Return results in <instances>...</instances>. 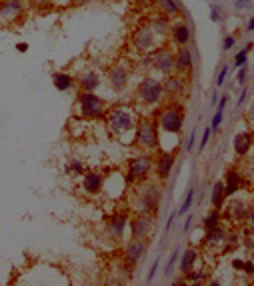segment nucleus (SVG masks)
Instances as JSON below:
<instances>
[{
	"instance_id": "obj_25",
	"label": "nucleus",
	"mask_w": 254,
	"mask_h": 286,
	"mask_svg": "<svg viewBox=\"0 0 254 286\" xmlns=\"http://www.w3.org/2000/svg\"><path fill=\"white\" fill-rule=\"evenodd\" d=\"M178 260H180V274H188L198 260V252L194 248H188V250H184V254Z\"/></svg>"
},
{
	"instance_id": "obj_43",
	"label": "nucleus",
	"mask_w": 254,
	"mask_h": 286,
	"mask_svg": "<svg viewBox=\"0 0 254 286\" xmlns=\"http://www.w3.org/2000/svg\"><path fill=\"white\" fill-rule=\"evenodd\" d=\"M30 4H34V6H48L52 0H28Z\"/></svg>"
},
{
	"instance_id": "obj_5",
	"label": "nucleus",
	"mask_w": 254,
	"mask_h": 286,
	"mask_svg": "<svg viewBox=\"0 0 254 286\" xmlns=\"http://www.w3.org/2000/svg\"><path fill=\"white\" fill-rule=\"evenodd\" d=\"M152 170V156L150 154H140L134 156L128 162V170L124 174V182L126 184H134L136 180H144Z\"/></svg>"
},
{
	"instance_id": "obj_8",
	"label": "nucleus",
	"mask_w": 254,
	"mask_h": 286,
	"mask_svg": "<svg viewBox=\"0 0 254 286\" xmlns=\"http://www.w3.org/2000/svg\"><path fill=\"white\" fill-rule=\"evenodd\" d=\"M24 0H2L0 2V26H10L24 14Z\"/></svg>"
},
{
	"instance_id": "obj_48",
	"label": "nucleus",
	"mask_w": 254,
	"mask_h": 286,
	"mask_svg": "<svg viewBox=\"0 0 254 286\" xmlns=\"http://www.w3.org/2000/svg\"><path fill=\"white\" fill-rule=\"evenodd\" d=\"M192 146H194V130H192V134H190V140H188V150L192 152Z\"/></svg>"
},
{
	"instance_id": "obj_40",
	"label": "nucleus",
	"mask_w": 254,
	"mask_h": 286,
	"mask_svg": "<svg viewBox=\"0 0 254 286\" xmlns=\"http://www.w3.org/2000/svg\"><path fill=\"white\" fill-rule=\"evenodd\" d=\"M210 10H212V20H214V22H220V18H222V16H220V8L214 6V4H210Z\"/></svg>"
},
{
	"instance_id": "obj_21",
	"label": "nucleus",
	"mask_w": 254,
	"mask_h": 286,
	"mask_svg": "<svg viewBox=\"0 0 254 286\" xmlns=\"http://www.w3.org/2000/svg\"><path fill=\"white\" fill-rule=\"evenodd\" d=\"M232 146H234V152H236V156H244L248 150H250V146H252V134L250 132H238L236 136H234V140H232Z\"/></svg>"
},
{
	"instance_id": "obj_18",
	"label": "nucleus",
	"mask_w": 254,
	"mask_h": 286,
	"mask_svg": "<svg viewBox=\"0 0 254 286\" xmlns=\"http://www.w3.org/2000/svg\"><path fill=\"white\" fill-rule=\"evenodd\" d=\"M168 34H170V38H172V42H174L176 46H188V42H190V28H188L184 22H174V24H170Z\"/></svg>"
},
{
	"instance_id": "obj_6",
	"label": "nucleus",
	"mask_w": 254,
	"mask_h": 286,
	"mask_svg": "<svg viewBox=\"0 0 254 286\" xmlns=\"http://www.w3.org/2000/svg\"><path fill=\"white\" fill-rule=\"evenodd\" d=\"M148 64L156 72L172 74V70H174V52H172V48L162 46V48H156V50L148 52Z\"/></svg>"
},
{
	"instance_id": "obj_3",
	"label": "nucleus",
	"mask_w": 254,
	"mask_h": 286,
	"mask_svg": "<svg viewBox=\"0 0 254 286\" xmlns=\"http://www.w3.org/2000/svg\"><path fill=\"white\" fill-rule=\"evenodd\" d=\"M134 118H132V112L130 108H124V106H114L108 110L106 114V128L110 132L112 138H122L124 134H128L130 130H134Z\"/></svg>"
},
{
	"instance_id": "obj_24",
	"label": "nucleus",
	"mask_w": 254,
	"mask_h": 286,
	"mask_svg": "<svg viewBox=\"0 0 254 286\" xmlns=\"http://www.w3.org/2000/svg\"><path fill=\"white\" fill-rule=\"evenodd\" d=\"M156 6L160 10V14L168 16V18H176V16H182L178 4H176V0H156Z\"/></svg>"
},
{
	"instance_id": "obj_32",
	"label": "nucleus",
	"mask_w": 254,
	"mask_h": 286,
	"mask_svg": "<svg viewBox=\"0 0 254 286\" xmlns=\"http://www.w3.org/2000/svg\"><path fill=\"white\" fill-rule=\"evenodd\" d=\"M178 254H180V252H178V248H176V250L170 254L168 264H166V270H164V274H166V276H172V274H174V266H176V262H178V258H180Z\"/></svg>"
},
{
	"instance_id": "obj_34",
	"label": "nucleus",
	"mask_w": 254,
	"mask_h": 286,
	"mask_svg": "<svg viewBox=\"0 0 254 286\" xmlns=\"http://www.w3.org/2000/svg\"><path fill=\"white\" fill-rule=\"evenodd\" d=\"M68 172H72V174H84L82 162H80V160H72V164L68 166Z\"/></svg>"
},
{
	"instance_id": "obj_27",
	"label": "nucleus",
	"mask_w": 254,
	"mask_h": 286,
	"mask_svg": "<svg viewBox=\"0 0 254 286\" xmlns=\"http://www.w3.org/2000/svg\"><path fill=\"white\" fill-rule=\"evenodd\" d=\"M228 214H230V218L232 220H244L246 216H250V206L248 204H244V202H238V200H234L232 204H230V208H228Z\"/></svg>"
},
{
	"instance_id": "obj_1",
	"label": "nucleus",
	"mask_w": 254,
	"mask_h": 286,
	"mask_svg": "<svg viewBox=\"0 0 254 286\" xmlns=\"http://www.w3.org/2000/svg\"><path fill=\"white\" fill-rule=\"evenodd\" d=\"M134 146L140 148L142 152H150L158 148V128L156 120L144 116L136 122L134 126Z\"/></svg>"
},
{
	"instance_id": "obj_11",
	"label": "nucleus",
	"mask_w": 254,
	"mask_h": 286,
	"mask_svg": "<svg viewBox=\"0 0 254 286\" xmlns=\"http://www.w3.org/2000/svg\"><path fill=\"white\" fill-rule=\"evenodd\" d=\"M152 228H154V216L150 212H140L136 214L132 220H130V232H132V238H146L150 236Z\"/></svg>"
},
{
	"instance_id": "obj_13",
	"label": "nucleus",
	"mask_w": 254,
	"mask_h": 286,
	"mask_svg": "<svg viewBox=\"0 0 254 286\" xmlns=\"http://www.w3.org/2000/svg\"><path fill=\"white\" fill-rule=\"evenodd\" d=\"M106 80H108V84H110V88H112V90L122 92V90L128 86L130 74H128V70H126L124 66L114 64V66H110V68H108V72H106Z\"/></svg>"
},
{
	"instance_id": "obj_23",
	"label": "nucleus",
	"mask_w": 254,
	"mask_h": 286,
	"mask_svg": "<svg viewBox=\"0 0 254 286\" xmlns=\"http://www.w3.org/2000/svg\"><path fill=\"white\" fill-rule=\"evenodd\" d=\"M150 28L154 30V34H168L170 30V18L164 16V14H154L150 18Z\"/></svg>"
},
{
	"instance_id": "obj_42",
	"label": "nucleus",
	"mask_w": 254,
	"mask_h": 286,
	"mask_svg": "<svg viewBox=\"0 0 254 286\" xmlns=\"http://www.w3.org/2000/svg\"><path fill=\"white\" fill-rule=\"evenodd\" d=\"M242 270L248 274V276H252L254 274V264H252V260H248V262H244V266H242Z\"/></svg>"
},
{
	"instance_id": "obj_22",
	"label": "nucleus",
	"mask_w": 254,
	"mask_h": 286,
	"mask_svg": "<svg viewBox=\"0 0 254 286\" xmlns=\"http://www.w3.org/2000/svg\"><path fill=\"white\" fill-rule=\"evenodd\" d=\"M222 242H226V230L216 224L214 228L208 230V234H206V238H204V246H206V248H212V246H218V244H222Z\"/></svg>"
},
{
	"instance_id": "obj_35",
	"label": "nucleus",
	"mask_w": 254,
	"mask_h": 286,
	"mask_svg": "<svg viewBox=\"0 0 254 286\" xmlns=\"http://www.w3.org/2000/svg\"><path fill=\"white\" fill-rule=\"evenodd\" d=\"M222 116H224V112H222V110H216V112H214V118H212V124H210V128H212V130H216V128L222 124Z\"/></svg>"
},
{
	"instance_id": "obj_16",
	"label": "nucleus",
	"mask_w": 254,
	"mask_h": 286,
	"mask_svg": "<svg viewBox=\"0 0 254 286\" xmlns=\"http://www.w3.org/2000/svg\"><path fill=\"white\" fill-rule=\"evenodd\" d=\"M126 224H128V216L124 212H118V214H112L106 222V232L112 240H120L124 230H126Z\"/></svg>"
},
{
	"instance_id": "obj_44",
	"label": "nucleus",
	"mask_w": 254,
	"mask_h": 286,
	"mask_svg": "<svg viewBox=\"0 0 254 286\" xmlns=\"http://www.w3.org/2000/svg\"><path fill=\"white\" fill-rule=\"evenodd\" d=\"M244 78H246V68H244V66H240V72L236 74V80H238V84H244Z\"/></svg>"
},
{
	"instance_id": "obj_19",
	"label": "nucleus",
	"mask_w": 254,
	"mask_h": 286,
	"mask_svg": "<svg viewBox=\"0 0 254 286\" xmlns=\"http://www.w3.org/2000/svg\"><path fill=\"white\" fill-rule=\"evenodd\" d=\"M174 160H176V154L174 152H160L158 158H156V174L158 178H166L174 166Z\"/></svg>"
},
{
	"instance_id": "obj_4",
	"label": "nucleus",
	"mask_w": 254,
	"mask_h": 286,
	"mask_svg": "<svg viewBox=\"0 0 254 286\" xmlns=\"http://www.w3.org/2000/svg\"><path fill=\"white\" fill-rule=\"evenodd\" d=\"M136 98L144 104V106H158L162 100H164V88H162V82L152 78V76H146L138 88H136Z\"/></svg>"
},
{
	"instance_id": "obj_51",
	"label": "nucleus",
	"mask_w": 254,
	"mask_h": 286,
	"mask_svg": "<svg viewBox=\"0 0 254 286\" xmlns=\"http://www.w3.org/2000/svg\"><path fill=\"white\" fill-rule=\"evenodd\" d=\"M72 2H76V4H84V2H90V0H72Z\"/></svg>"
},
{
	"instance_id": "obj_14",
	"label": "nucleus",
	"mask_w": 254,
	"mask_h": 286,
	"mask_svg": "<svg viewBox=\"0 0 254 286\" xmlns=\"http://www.w3.org/2000/svg\"><path fill=\"white\" fill-rule=\"evenodd\" d=\"M146 252V240L144 238H132L128 242V246L124 248V262L128 266H134Z\"/></svg>"
},
{
	"instance_id": "obj_26",
	"label": "nucleus",
	"mask_w": 254,
	"mask_h": 286,
	"mask_svg": "<svg viewBox=\"0 0 254 286\" xmlns=\"http://www.w3.org/2000/svg\"><path fill=\"white\" fill-rule=\"evenodd\" d=\"M78 84L84 92H94L100 84V76H98V72H86L78 78Z\"/></svg>"
},
{
	"instance_id": "obj_12",
	"label": "nucleus",
	"mask_w": 254,
	"mask_h": 286,
	"mask_svg": "<svg viewBox=\"0 0 254 286\" xmlns=\"http://www.w3.org/2000/svg\"><path fill=\"white\" fill-rule=\"evenodd\" d=\"M162 88H164V94L170 98V102H176L186 92V78L180 74H168L166 80L162 82Z\"/></svg>"
},
{
	"instance_id": "obj_50",
	"label": "nucleus",
	"mask_w": 254,
	"mask_h": 286,
	"mask_svg": "<svg viewBox=\"0 0 254 286\" xmlns=\"http://www.w3.org/2000/svg\"><path fill=\"white\" fill-rule=\"evenodd\" d=\"M252 28H254V20L250 18V20H248V26H246V30H248V32H252Z\"/></svg>"
},
{
	"instance_id": "obj_37",
	"label": "nucleus",
	"mask_w": 254,
	"mask_h": 286,
	"mask_svg": "<svg viewBox=\"0 0 254 286\" xmlns=\"http://www.w3.org/2000/svg\"><path fill=\"white\" fill-rule=\"evenodd\" d=\"M158 262H160V258H156L154 260V264H152V268H150V272H148V282H152V280H154V276H156V270H158Z\"/></svg>"
},
{
	"instance_id": "obj_38",
	"label": "nucleus",
	"mask_w": 254,
	"mask_h": 286,
	"mask_svg": "<svg viewBox=\"0 0 254 286\" xmlns=\"http://www.w3.org/2000/svg\"><path fill=\"white\" fill-rule=\"evenodd\" d=\"M226 76H228V66H224V68L220 70V74H218V80H216V86H224V80H226Z\"/></svg>"
},
{
	"instance_id": "obj_2",
	"label": "nucleus",
	"mask_w": 254,
	"mask_h": 286,
	"mask_svg": "<svg viewBox=\"0 0 254 286\" xmlns=\"http://www.w3.org/2000/svg\"><path fill=\"white\" fill-rule=\"evenodd\" d=\"M184 126V108L178 102H168L156 110V128L166 134H178Z\"/></svg>"
},
{
	"instance_id": "obj_49",
	"label": "nucleus",
	"mask_w": 254,
	"mask_h": 286,
	"mask_svg": "<svg viewBox=\"0 0 254 286\" xmlns=\"http://www.w3.org/2000/svg\"><path fill=\"white\" fill-rule=\"evenodd\" d=\"M246 94H248V90L244 88V90H242V94H240V100H238V104H242V102H244V98H246Z\"/></svg>"
},
{
	"instance_id": "obj_30",
	"label": "nucleus",
	"mask_w": 254,
	"mask_h": 286,
	"mask_svg": "<svg viewBox=\"0 0 254 286\" xmlns=\"http://www.w3.org/2000/svg\"><path fill=\"white\" fill-rule=\"evenodd\" d=\"M216 224H220V210L214 208V210H212L204 220H202V226H204L206 230H210V228H214Z\"/></svg>"
},
{
	"instance_id": "obj_9",
	"label": "nucleus",
	"mask_w": 254,
	"mask_h": 286,
	"mask_svg": "<svg viewBox=\"0 0 254 286\" xmlns=\"http://www.w3.org/2000/svg\"><path fill=\"white\" fill-rule=\"evenodd\" d=\"M132 46L138 52H144V54L152 52V48L156 46V34H154V30L150 28V24H142V26H138L134 30V34H132Z\"/></svg>"
},
{
	"instance_id": "obj_28",
	"label": "nucleus",
	"mask_w": 254,
	"mask_h": 286,
	"mask_svg": "<svg viewBox=\"0 0 254 286\" xmlns=\"http://www.w3.org/2000/svg\"><path fill=\"white\" fill-rule=\"evenodd\" d=\"M52 84H54V88H56V90L66 92V90H70V88H72L74 80H72V76H70V74H66V72H56V74H52Z\"/></svg>"
},
{
	"instance_id": "obj_47",
	"label": "nucleus",
	"mask_w": 254,
	"mask_h": 286,
	"mask_svg": "<svg viewBox=\"0 0 254 286\" xmlns=\"http://www.w3.org/2000/svg\"><path fill=\"white\" fill-rule=\"evenodd\" d=\"M242 266H244V262H242V260H238V258H236V260H232V268L242 270Z\"/></svg>"
},
{
	"instance_id": "obj_31",
	"label": "nucleus",
	"mask_w": 254,
	"mask_h": 286,
	"mask_svg": "<svg viewBox=\"0 0 254 286\" xmlns=\"http://www.w3.org/2000/svg\"><path fill=\"white\" fill-rule=\"evenodd\" d=\"M194 196H196V188L192 186L190 190H188V194H186V198H184V202H182V206H180V210H178V214H186L190 208H192V202H194Z\"/></svg>"
},
{
	"instance_id": "obj_36",
	"label": "nucleus",
	"mask_w": 254,
	"mask_h": 286,
	"mask_svg": "<svg viewBox=\"0 0 254 286\" xmlns=\"http://www.w3.org/2000/svg\"><path fill=\"white\" fill-rule=\"evenodd\" d=\"M246 54H248V52H244V50H240V52L236 54V58H234V64H236L238 68L246 64Z\"/></svg>"
},
{
	"instance_id": "obj_46",
	"label": "nucleus",
	"mask_w": 254,
	"mask_h": 286,
	"mask_svg": "<svg viewBox=\"0 0 254 286\" xmlns=\"http://www.w3.org/2000/svg\"><path fill=\"white\" fill-rule=\"evenodd\" d=\"M226 102H228V96H222V98L218 100V108H216V110H222V112H224V106H226Z\"/></svg>"
},
{
	"instance_id": "obj_10",
	"label": "nucleus",
	"mask_w": 254,
	"mask_h": 286,
	"mask_svg": "<svg viewBox=\"0 0 254 286\" xmlns=\"http://www.w3.org/2000/svg\"><path fill=\"white\" fill-rule=\"evenodd\" d=\"M140 212H150V214H154L156 212V208H158V202H160V196H162V192H160V188L156 186V184H146L142 190H140Z\"/></svg>"
},
{
	"instance_id": "obj_15",
	"label": "nucleus",
	"mask_w": 254,
	"mask_h": 286,
	"mask_svg": "<svg viewBox=\"0 0 254 286\" xmlns=\"http://www.w3.org/2000/svg\"><path fill=\"white\" fill-rule=\"evenodd\" d=\"M174 70H176V74H180L184 78L192 72V52L186 46H180L178 52L174 54Z\"/></svg>"
},
{
	"instance_id": "obj_39",
	"label": "nucleus",
	"mask_w": 254,
	"mask_h": 286,
	"mask_svg": "<svg viewBox=\"0 0 254 286\" xmlns=\"http://www.w3.org/2000/svg\"><path fill=\"white\" fill-rule=\"evenodd\" d=\"M252 6V2L250 0H236V4H234V8L236 10H242V8H250Z\"/></svg>"
},
{
	"instance_id": "obj_29",
	"label": "nucleus",
	"mask_w": 254,
	"mask_h": 286,
	"mask_svg": "<svg viewBox=\"0 0 254 286\" xmlns=\"http://www.w3.org/2000/svg\"><path fill=\"white\" fill-rule=\"evenodd\" d=\"M224 182L222 180H218V182H214V186H212V196H210V202H212V206L216 208V210H220L222 206H224Z\"/></svg>"
},
{
	"instance_id": "obj_7",
	"label": "nucleus",
	"mask_w": 254,
	"mask_h": 286,
	"mask_svg": "<svg viewBox=\"0 0 254 286\" xmlns=\"http://www.w3.org/2000/svg\"><path fill=\"white\" fill-rule=\"evenodd\" d=\"M102 106H104L102 98L96 96L94 92H84L82 90L78 94V112H80V116H84V118H96V116L102 114Z\"/></svg>"
},
{
	"instance_id": "obj_20",
	"label": "nucleus",
	"mask_w": 254,
	"mask_h": 286,
	"mask_svg": "<svg viewBox=\"0 0 254 286\" xmlns=\"http://www.w3.org/2000/svg\"><path fill=\"white\" fill-rule=\"evenodd\" d=\"M242 186V174L234 168H230L224 174V196H232L234 192H238V188Z\"/></svg>"
},
{
	"instance_id": "obj_33",
	"label": "nucleus",
	"mask_w": 254,
	"mask_h": 286,
	"mask_svg": "<svg viewBox=\"0 0 254 286\" xmlns=\"http://www.w3.org/2000/svg\"><path fill=\"white\" fill-rule=\"evenodd\" d=\"M210 136H212V128L208 126V128H204V134H202V138H200V144H198V150H204V148H206V144H208V140H210Z\"/></svg>"
},
{
	"instance_id": "obj_45",
	"label": "nucleus",
	"mask_w": 254,
	"mask_h": 286,
	"mask_svg": "<svg viewBox=\"0 0 254 286\" xmlns=\"http://www.w3.org/2000/svg\"><path fill=\"white\" fill-rule=\"evenodd\" d=\"M16 50H18V52H22V54H24V52H26V50H28V44H26V42H18V44H16Z\"/></svg>"
},
{
	"instance_id": "obj_17",
	"label": "nucleus",
	"mask_w": 254,
	"mask_h": 286,
	"mask_svg": "<svg viewBox=\"0 0 254 286\" xmlns=\"http://www.w3.org/2000/svg\"><path fill=\"white\" fill-rule=\"evenodd\" d=\"M82 176H84V178H82V186H84V190H86L88 194H98L100 190H102L104 178H102V174H100V172L88 170V172H84Z\"/></svg>"
},
{
	"instance_id": "obj_41",
	"label": "nucleus",
	"mask_w": 254,
	"mask_h": 286,
	"mask_svg": "<svg viewBox=\"0 0 254 286\" xmlns=\"http://www.w3.org/2000/svg\"><path fill=\"white\" fill-rule=\"evenodd\" d=\"M222 46H224V50H230L232 46H234V36H226L224 42H222Z\"/></svg>"
}]
</instances>
